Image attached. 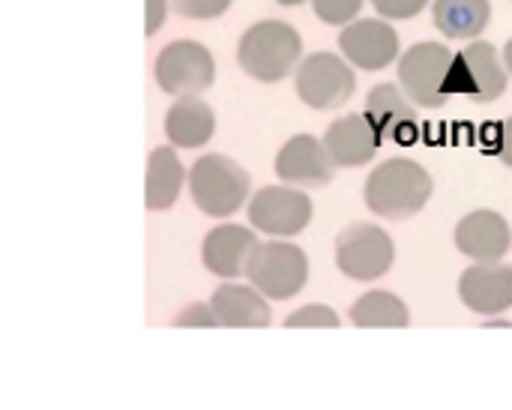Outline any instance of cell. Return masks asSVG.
I'll use <instances>...</instances> for the list:
<instances>
[{
	"instance_id": "e0dca14e",
	"label": "cell",
	"mask_w": 512,
	"mask_h": 410,
	"mask_svg": "<svg viewBox=\"0 0 512 410\" xmlns=\"http://www.w3.org/2000/svg\"><path fill=\"white\" fill-rule=\"evenodd\" d=\"M258 243L261 240H258L255 228H243V225H231V222L219 225L204 237V246H201L204 267L222 279L246 276L249 258H252Z\"/></svg>"
},
{
	"instance_id": "83f0119b",
	"label": "cell",
	"mask_w": 512,
	"mask_h": 410,
	"mask_svg": "<svg viewBox=\"0 0 512 410\" xmlns=\"http://www.w3.org/2000/svg\"><path fill=\"white\" fill-rule=\"evenodd\" d=\"M495 153H498V159L512 168V117H507L501 126H498V144H495Z\"/></svg>"
},
{
	"instance_id": "44dd1931",
	"label": "cell",
	"mask_w": 512,
	"mask_h": 410,
	"mask_svg": "<svg viewBox=\"0 0 512 410\" xmlns=\"http://www.w3.org/2000/svg\"><path fill=\"white\" fill-rule=\"evenodd\" d=\"M435 27L450 39H477L492 21L489 0H435L432 3Z\"/></svg>"
},
{
	"instance_id": "f1b7e54d",
	"label": "cell",
	"mask_w": 512,
	"mask_h": 410,
	"mask_svg": "<svg viewBox=\"0 0 512 410\" xmlns=\"http://www.w3.org/2000/svg\"><path fill=\"white\" fill-rule=\"evenodd\" d=\"M168 18V0H147V36H156Z\"/></svg>"
},
{
	"instance_id": "52a82bcc",
	"label": "cell",
	"mask_w": 512,
	"mask_h": 410,
	"mask_svg": "<svg viewBox=\"0 0 512 410\" xmlns=\"http://www.w3.org/2000/svg\"><path fill=\"white\" fill-rule=\"evenodd\" d=\"M153 75L162 93L168 96H201L216 81V60L201 42L177 39L159 51Z\"/></svg>"
},
{
	"instance_id": "d4e9b609",
	"label": "cell",
	"mask_w": 512,
	"mask_h": 410,
	"mask_svg": "<svg viewBox=\"0 0 512 410\" xmlns=\"http://www.w3.org/2000/svg\"><path fill=\"white\" fill-rule=\"evenodd\" d=\"M234 0H171L174 12L183 15V18H192V21H210V18H219L228 12Z\"/></svg>"
},
{
	"instance_id": "2e32d148",
	"label": "cell",
	"mask_w": 512,
	"mask_h": 410,
	"mask_svg": "<svg viewBox=\"0 0 512 410\" xmlns=\"http://www.w3.org/2000/svg\"><path fill=\"white\" fill-rule=\"evenodd\" d=\"M381 132L369 120V114H345L333 120L324 132V144L336 162V168H360L369 165L381 150Z\"/></svg>"
},
{
	"instance_id": "9a60e30c",
	"label": "cell",
	"mask_w": 512,
	"mask_h": 410,
	"mask_svg": "<svg viewBox=\"0 0 512 410\" xmlns=\"http://www.w3.org/2000/svg\"><path fill=\"white\" fill-rule=\"evenodd\" d=\"M453 240H456V249L471 261H480V264L504 261L512 243L510 222L498 210H474L456 225Z\"/></svg>"
},
{
	"instance_id": "277c9868",
	"label": "cell",
	"mask_w": 512,
	"mask_h": 410,
	"mask_svg": "<svg viewBox=\"0 0 512 410\" xmlns=\"http://www.w3.org/2000/svg\"><path fill=\"white\" fill-rule=\"evenodd\" d=\"M456 54L444 42H417L399 57V84L417 108H444L453 87Z\"/></svg>"
},
{
	"instance_id": "3957f363",
	"label": "cell",
	"mask_w": 512,
	"mask_h": 410,
	"mask_svg": "<svg viewBox=\"0 0 512 410\" xmlns=\"http://www.w3.org/2000/svg\"><path fill=\"white\" fill-rule=\"evenodd\" d=\"M252 177L249 171L222 153L201 156L189 171V192L201 213L213 219L234 216L243 204H249Z\"/></svg>"
},
{
	"instance_id": "ffe728a7",
	"label": "cell",
	"mask_w": 512,
	"mask_h": 410,
	"mask_svg": "<svg viewBox=\"0 0 512 410\" xmlns=\"http://www.w3.org/2000/svg\"><path fill=\"white\" fill-rule=\"evenodd\" d=\"M186 168L171 147H156L147 159V210L162 213L171 210L180 198V189L186 183Z\"/></svg>"
},
{
	"instance_id": "6da1fadb",
	"label": "cell",
	"mask_w": 512,
	"mask_h": 410,
	"mask_svg": "<svg viewBox=\"0 0 512 410\" xmlns=\"http://www.w3.org/2000/svg\"><path fill=\"white\" fill-rule=\"evenodd\" d=\"M435 192L432 174L414 159H387L366 180V207L375 216L402 222L417 216Z\"/></svg>"
},
{
	"instance_id": "7a4b0ae2",
	"label": "cell",
	"mask_w": 512,
	"mask_h": 410,
	"mask_svg": "<svg viewBox=\"0 0 512 410\" xmlns=\"http://www.w3.org/2000/svg\"><path fill=\"white\" fill-rule=\"evenodd\" d=\"M300 60H303V36L297 33V27L279 18L252 24L237 45L240 69L264 84L285 81L291 72H297Z\"/></svg>"
},
{
	"instance_id": "30bf717a",
	"label": "cell",
	"mask_w": 512,
	"mask_h": 410,
	"mask_svg": "<svg viewBox=\"0 0 512 410\" xmlns=\"http://www.w3.org/2000/svg\"><path fill=\"white\" fill-rule=\"evenodd\" d=\"M312 201L300 186H264L249 198V222L270 237H297L312 222Z\"/></svg>"
},
{
	"instance_id": "ba28073f",
	"label": "cell",
	"mask_w": 512,
	"mask_h": 410,
	"mask_svg": "<svg viewBox=\"0 0 512 410\" xmlns=\"http://www.w3.org/2000/svg\"><path fill=\"white\" fill-rule=\"evenodd\" d=\"M396 258L393 237L369 222L348 225L336 237V267L357 282H375L381 279Z\"/></svg>"
},
{
	"instance_id": "603a6c76",
	"label": "cell",
	"mask_w": 512,
	"mask_h": 410,
	"mask_svg": "<svg viewBox=\"0 0 512 410\" xmlns=\"http://www.w3.org/2000/svg\"><path fill=\"white\" fill-rule=\"evenodd\" d=\"M285 327L288 330H312V327H321V330H336L339 327V315L330 309V306H321V303H315V306H303V309H297V312H291L288 318H285Z\"/></svg>"
},
{
	"instance_id": "4dcf8cb0",
	"label": "cell",
	"mask_w": 512,
	"mask_h": 410,
	"mask_svg": "<svg viewBox=\"0 0 512 410\" xmlns=\"http://www.w3.org/2000/svg\"><path fill=\"white\" fill-rule=\"evenodd\" d=\"M276 3H282V6H300V3H306V0H276Z\"/></svg>"
},
{
	"instance_id": "8992f818",
	"label": "cell",
	"mask_w": 512,
	"mask_h": 410,
	"mask_svg": "<svg viewBox=\"0 0 512 410\" xmlns=\"http://www.w3.org/2000/svg\"><path fill=\"white\" fill-rule=\"evenodd\" d=\"M294 84H297V96L309 108L333 111L354 96L357 72L345 57H336L333 51H315L300 60L294 72Z\"/></svg>"
},
{
	"instance_id": "7402d4cb",
	"label": "cell",
	"mask_w": 512,
	"mask_h": 410,
	"mask_svg": "<svg viewBox=\"0 0 512 410\" xmlns=\"http://www.w3.org/2000/svg\"><path fill=\"white\" fill-rule=\"evenodd\" d=\"M351 324L360 330H405L411 312L393 291H369L351 306Z\"/></svg>"
},
{
	"instance_id": "d6986e66",
	"label": "cell",
	"mask_w": 512,
	"mask_h": 410,
	"mask_svg": "<svg viewBox=\"0 0 512 410\" xmlns=\"http://www.w3.org/2000/svg\"><path fill=\"white\" fill-rule=\"evenodd\" d=\"M216 132L213 108L198 96H180L165 114V135L174 147L195 150L204 147Z\"/></svg>"
},
{
	"instance_id": "4fadbf2b",
	"label": "cell",
	"mask_w": 512,
	"mask_h": 410,
	"mask_svg": "<svg viewBox=\"0 0 512 410\" xmlns=\"http://www.w3.org/2000/svg\"><path fill=\"white\" fill-rule=\"evenodd\" d=\"M417 102L402 90V84H375L366 96V114L381 132L384 141L414 144L420 135V111Z\"/></svg>"
},
{
	"instance_id": "8fae6325",
	"label": "cell",
	"mask_w": 512,
	"mask_h": 410,
	"mask_svg": "<svg viewBox=\"0 0 512 410\" xmlns=\"http://www.w3.org/2000/svg\"><path fill=\"white\" fill-rule=\"evenodd\" d=\"M342 57L360 72H378L396 63L399 54V33L387 18H357L342 27L339 36Z\"/></svg>"
},
{
	"instance_id": "5b68a950",
	"label": "cell",
	"mask_w": 512,
	"mask_h": 410,
	"mask_svg": "<svg viewBox=\"0 0 512 410\" xmlns=\"http://www.w3.org/2000/svg\"><path fill=\"white\" fill-rule=\"evenodd\" d=\"M246 279L270 300H291L309 282V258L285 237H273L255 246L246 267Z\"/></svg>"
},
{
	"instance_id": "ac0fdd59",
	"label": "cell",
	"mask_w": 512,
	"mask_h": 410,
	"mask_svg": "<svg viewBox=\"0 0 512 410\" xmlns=\"http://www.w3.org/2000/svg\"><path fill=\"white\" fill-rule=\"evenodd\" d=\"M270 297H264L252 282L249 285H237V282H225L213 291L210 303L222 321V327L231 330H261L270 327L273 312H270Z\"/></svg>"
},
{
	"instance_id": "f546056e",
	"label": "cell",
	"mask_w": 512,
	"mask_h": 410,
	"mask_svg": "<svg viewBox=\"0 0 512 410\" xmlns=\"http://www.w3.org/2000/svg\"><path fill=\"white\" fill-rule=\"evenodd\" d=\"M504 60H507V69H510V78H512V39L504 45Z\"/></svg>"
},
{
	"instance_id": "4316f807",
	"label": "cell",
	"mask_w": 512,
	"mask_h": 410,
	"mask_svg": "<svg viewBox=\"0 0 512 410\" xmlns=\"http://www.w3.org/2000/svg\"><path fill=\"white\" fill-rule=\"evenodd\" d=\"M375 6V12L387 21H408V18H417L429 0H369Z\"/></svg>"
},
{
	"instance_id": "9c48e42d",
	"label": "cell",
	"mask_w": 512,
	"mask_h": 410,
	"mask_svg": "<svg viewBox=\"0 0 512 410\" xmlns=\"http://www.w3.org/2000/svg\"><path fill=\"white\" fill-rule=\"evenodd\" d=\"M507 84H510V69L498 45L477 39L456 54L453 87L456 93L468 96L474 105H489L501 99L507 93Z\"/></svg>"
},
{
	"instance_id": "5bb4252c",
	"label": "cell",
	"mask_w": 512,
	"mask_h": 410,
	"mask_svg": "<svg viewBox=\"0 0 512 410\" xmlns=\"http://www.w3.org/2000/svg\"><path fill=\"white\" fill-rule=\"evenodd\" d=\"M462 303L477 315H501L512 309V267L504 261H474L459 279Z\"/></svg>"
},
{
	"instance_id": "484cf974",
	"label": "cell",
	"mask_w": 512,
	"mask_h": 410,
	"mask_svg": "<svg viewBox=\"0 0 512 410\" xmlns=\"http://www.w3.org/2000/svg\"><path fill=\"white\" fill-rule=\"evenodd\" d=\"M174 327H180V330H186V327H207L210 330V327H222V321H219L213 303H192V306L177 312Z\"/></svg>"
},
{
	"instance_id": "cb8c5ba5",
	"label": "cell",
	"mask_w": 512,
	"mask_h": 410,
	"mask_svg": "<svg viewBox=\"0 0 512 410\" xmlns=\"http://www.w3.org/2000/svg\"><path fill=\"white\" fill-rule=\"evenodd\" d=\"M366 0H312V9L315 15L324 21V24H351L360 18V9H363Z\"/></svg>"
},
{
	"instance_id": "7c38bea8",
	"label": "cell",
	"mask_w": 512,
	"mask_h": 410,
	"mask_svg": "<svg viewBox=\"0 0 512 410\" xmlns=\"http://www.w3.org/2000/svg\"><path fill=\"white\" fill-rule=\"evenodd\" d=\"M336 162L324 141L315 135H294L282 144L276 156V174L288 186L300 189H324L333 180Z\"/></svg>"
}]
</instances>
